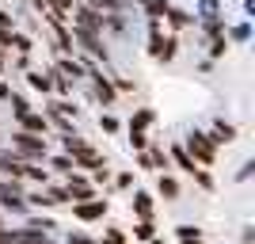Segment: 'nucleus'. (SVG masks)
Segmentation results:
<instances>
[{
  "instance_id": "4468645a",
  "label": "nucleus",
  "mask_w": 255,
  "mask_h": 244,
  "mask_svg": "<svg viewBox=\"0 0 255 244\" xmlns=\"http://www.w3.org/2000/svg\"><path fill=\"white\" fill-rule=\"evenodd\" d=\"M152 237H156V218H137V222H133V233H129V241L145 244V241H152Z\"/></svg>"
},
{
  "instance_id": "6e6552de",
  "label": "nucleus",
  "mask_w": 255,
  "mask_h": 244,
  "mask_svg": "<svg viewBox=\"0 0 255 244\" xmlns=\"http://www.w3.org/2000/svg\"><path fill=\"white\" fill-rule=\"evenodd\" d=\"M42 69H46V76H50V96H73V92H76V84H73V80H69V76H65L53 61H46Z\"/></svg>"
},
{
  "instance_id": "ddd939ff",
  "label": "nucleus",
  "mask_w": 255,
  "mask_h": 244,
  "mask_svg": "<svg viewBox=\"0 0 255 244\" xmlns=\"http://www.w3.org/2000/svg\"><path fill=\"white\" fill-rule=\"evenodd\" d=\"M168 164H179V172H187V176L198 168V164L191 160V153L183 149V141H171V145H168Z\"/></svg>"
},
{
  "instance_id": "20e7f679",
  "label": "nucleus",
  "mask_w": 255,
  "mask_h": 244,
  "mask_svg": "<svg viewBox=\"0 0 255 244\" xmlns=\"http://www.w3.org/2000/svg\"><path fill=\"white\" fill-rule=\"evenodd\" d=\"M61 187H65V195H69V202H84V199H92V195H99V187L88 180V172H80V168L61 176Z\"/></svg>"
},
{
  "instance_id": "c9c22d12",
  "label": "nucleus",
  "mask_w": 255,
  "mask_h": 244,
  "mask_svg": "<svg viewBox=\"0 0 255 244\" xmlns=\"http://www.w3.org/2000/svg\"><path fill=\"white\" fill-rule=\"evenodd\" d=\"M0 145H8V141H4V134H0Z\"/></svg>"
},
{
  "instance_id": "412c9836",
  "label": "nucleus",
  "mask_w": 255,
  "mask_h": 244,
  "mask_svg": "<svg viewBox=\"0 0 255 244\" xmlns=\"http://www.w3.org/2000/svg\"><path fill=\"white\" fill-rule=\"evenodd\" d=\"M11 50H15V53H31L34 50V34H27V31L15 27V31H11Z\"/></svg>"
},
{
  "instance_id": "6ab92c4d",
  "label": "nucleus",
  "mask_w": 255,
  "mask_h": 244,
  "mask_svg": "<svg viewBox=\"0 0 255 244\" xmlns=\"http://www.w3.org/2000/svg\"><path fill=\"white\" fill-rule=\"evenodd\" d=\"M99 130L115 138V134H122V118H118L115 111H99Z\"/></svg>"
},
{
  "instance_id": "473e14b6",
  "label": "nucleus",
  "mask_w": 255,
  "mask_h": 244,
  "mask_svg": "<svg viewBox=\"0 0 255 244\" xmlns=\"http://www.w3.org/2000/svg\"><path fill=\"white\" fill-rule=\"evenodd\" d=\"M0 244H11V229H8V225L0 229Z\"/></svg>"
},
{
  "instance_id": "2eb2a0df",
  "label": "nucleus",
  "mask_w": 255,
  "mask_h": 244,
  "mask_svg": "<svg viewBox=\"0 0 255 244\" xmlns=\"http://www.w3.org/2000/svg\"><path fill=\"white\" fill-rule=\"evenodd\" d=\"M96 241L99 244H133L129 233H126V229H118V225H103V233H99Z\"/></svg>"
},
{
  "instance_id": "cd10ccee",
  "label": "nucleus",
  "mask_w": 255,
  "mask_h": 244,
  "mask_svg": "<svg viewBox=\"0 0 255 244\" xmlns=\"http://www.w3.org/2000/svg\"><path fill=\"white\" fill-rule=\"evenodd\" d=\"M126 138H129V149H133V153H137V149H149V134H126Z\"/></svg>"
},
{
  "instance_id": "c85d7f7f",
  "label": "nucleus",
  "mask_w": 255,
  "mask_h": 244,
  "mask_svg": "<svg viewBox=\"0 0 255 244\" xmlns=\"http://www.w3.org/2000/svg\"><path fill=\"white\" fill-rule=\"evenodd\" d=\"M11 92H15V88H11V80H8V76H0V103H8Z\"/></svg>"
},
{
  "instance_id": "72a5a7b5",
  "label": "nucleus",
  "mask_w": 255,
  "mask_h": 244,
  "mask_svg": "<svg viewBox=\"0 0 255 244\" xmlns=\"http://www.w3.org/2000/svg\"><path fill=\"white\" fill-rule=\"evenodd\" d=\"M145 244H164V237H160V233H156V237H152V241H145Z\"/></svg>"
},
{
  "instance_id": "f8f14e48",
  "label": "nucleus",
  "mask_w": 255,
  "mask_h": 244,
  "mask_svg": "<svg viewBox=\"0 0 255 244\" xmlns=\"http://www.w3.org/2000/svg\"><path fill=\"white\" fill-rule=\"evenodd\" d=\"M23 76H27V88H31V92H34V96H50V76H46V69H38V65H31V69H27V73H23Z\"/></svg>"
},
{
  "instance_id": "f257e3e1",
  "label": "nucleus",
  "mask_w": 255,
  "mask_h": 244,
  "mask_svg": "<svg viewBox=\"0 0 255 244\" xmlns=\"http://www.w3.org/2000/svg\"><path fill=\"white\" fill-rule=\"evenodd\" d=\"M4 141L11 145V153H15L19 160H46V153H50V138H46V134H27V130H11Z\"/></svg>"
},
{
  "instance_id": "f3484780",
  "label": "nucleus",
  "mask_w": 255,
  "mask_h": 244,
  "mask_svg": "<svg viewBox=\"0 0 255 244\" xmlns=\"http://www.w3.org/2000/svg\"><path fill=\"white\" fill-rule=\"evenodd\" d=\"M133 187H137V176H133V172H115V176H111V191H133Z\"/></svg>"
},
{
  "instance_id": "dca6fc26",
  "label": "nucleus",
  "mask_w": 255,
  "mask_h": 244,
  "mask_svg": "<svg viewBox=\"0 0 255 244\" xmlns=\"http://www.w3.org/2000/svg\"><path fill=\"white\" fill-rule=\"evenodd\" d=\"M191 180L198 183V191H206V195L217 191V180H213V172H210V168H194V172H191Z\"/></svg>"
},
{
  "instance_id": "4c0bfd02",
  "label": "nucleus",
  "mask_w": 255,
  "mask_h": 244,
  "mask_svg": "<svg viewBox=\"0 0 255 244\" xmlns=\"http://www.w3.org/2000/svg\"><path fill=\"white\" fill-rule=\"evenodd\" d=\"M4 4H11V0H4Z\"/></svg>"
},
{
  "instance_id": "423d86ee",
  "label": "nucleus",
  "mask_w": 255,
  "mask_h": 244,
  "mask_svg": "<svg viewBox=\"0 0 255 244\" xmlns=\"http://www.w3.org/2000/svg\"><path fill=\"white\" fill-rule=\"evenodd\" d=\"M129 214L133 218H156V195L145 191V187H133L129 191Z\"/></svg>"
},
{
  "instance_id": "a878e982",
  "label": "nucleus",
  "mask_w": 255,
  "mask_h": 244,
  "mask_svg": "<svg viewBox=\"0 0 255 244\" xmlns=\"http://www.w3.org/2000/svg\"><path fill=\"white\" fill-rule=\"evenodd\" d=\"M65 244H99L92 233H84V229H69L65 233Z\"/></svg>"
},
{
  "instance_id": "0eeeda50",
  "label": "nucleus",
  "mask_w": 255,
  "mask_h": 244,
  "mask_svg": "<svg viewBox=\"0 0 255 244\" xmlns=\"http://www.w3.org/2000/svg\"><path fill=\"white\" fill-rule=\"evenodd\" d=\"M156 126V107H137L133 115L126 118V134H149V130Z\"/></svg>"
},
{
  "instance_id": "bb28decb",
  "label": "nucleus",
  "mask_w": 255,
  "mask_h": 244,
  "mask_svg": "<svg viewBox=\"0 0 255 244\" xmlns=\"http://www.w3.org/2000/svg\"><path fill=\"white\" fill-rule=\"evenodd\" d=\"M133 160H137L141 172H156V164H152V157H149V149H137V153H133Z\"/></svg>"
},
{
  "instance_id": "b1692460",
  "label": "nucleus",
  "mask_w": 255,
  "mask_h": 244,
  "mask_svg": "<svg viewBox=\"0 0 255 244\" xmlns=\"http://www.w3.org/2000/svg\"><path fill=\"white\" fill-rule=\"evenodd\" d=\"M175 241H202V229H198V225H187V222H183V225H175Z\"/></svg>"
},
{
  "instance_id": "39448f33",
  "label": "nucleus",
  "mask_w": 255,
  "mask_h": 244,
  "mask_svg": "<svg viewBox=\"0 0 255 244\" xmlns=\"http://www.w3.org/2000/svg\"><path fill=\"white\" fill-rule=\"evenodd\" d=\"M15 122H19L15 130H27V134H46V138H50V118H46L42 107H31V111L15 115Z\"/></svg>"
},
{
  "instance_id": "a211bd4d",
  "label": "nucleus",
  "mask_w": 255,
  "mask_h": 244,
  "mask_svg": "<svg viewBox=\"0 0 255 244\" xmlns=\"http://www.w3.org/2000/svg\"><path fill=\"white\" fill-rule=\"evenodd\" d=\"M225 38H229V42H248V38H252V23L240 19V23H233V27H225Z\"/></svg>"
},
{
  "instance_id": "9d476101",
  "label": "nucleus",
  "mask_w": 255,
  "mask_h": 244,
  "mask_svg": "<svg viewBox=\"0 0 255 244\" xmlns=\"http://www.w3.org/2000/svg\"><path fill=\"white\" fill-rule=\"evenodd\" d=\"M156 195L164 202H175L183 195V183H179V176H171V172H156Z\"/></svg>"
},
{
  "instance_id": "9b49d317",
  "label": "nucleus",
  "mask_w": 255,
  "mask_h": 244,
  "mask_svg": "<svg viewBox=\"0 0 255 244\" xmlns=\"http://www.w3.org/2000/svg\"><path fill=\"white\" fill-rule=\"evenodd\" d=\"M206 134H210L217 145H233V141L240 138V130H236L229 118H213V130H206Z\"/></svg>"
},
{
  "instance_id": "393cba45",
  "label": "nucleus",
  "mask_w": 255,
  "mask_h": 244,
  "mask_svg": "<svg viewBox=\"0 0 255 244\" xmlns=\"http://www.w3.org/2000/svg\"><path fill=\"white\" fill-rule=\"evenodd\" d=\"M8 107H11V115H23V111H31V99L23 96V92H11V99H8Z\"/></svg>"
},
{
  "instance_id": "c756f323",
  "label": "nucleus",
  "mask_w": 255,
  "mask_h": 244,
  "mask_svg": "<svg viewBox=\"0 0 255 244\" xmlns=\"http://www.w3.org/2000/svg\"><path fill=\"white\" fill-rule=\"evenodd\" d=\"M8 61H11V50H0V76H8Z\"/></svg>"
},
{
  "instance_id": "5701e85b",
  "label": "nucleus",
  "mask_w": 255,
  "mask_h": 244,
  "mask_svg": "<svg viewBox=\"0 0 255 244\" xmlns=\"http://www.w3.org/2000/svg\"><path fill=\"white\" fill-rule=\"evenodd\" d=\"M99 11H133V0H92Z\"/></svg>"
},
{
  "instance_id": "4be33fe9",
  "label": "nucleus",
  "mask_w": 255,
  "mask_h": 244,
  "mask_svg": "<svg viewBox=\"0 0 255 244\" xmlns=\"http://www.w3.org/2000/svg\"><path fill=\"white\" fill-rule=\"evenodd\" d=\"M194 19H221V0H198Z\"/></svg>"
},
{
  "instance_id": "e433bc0d",
  "label": "nucleus",
  "mask_w": 255,
  "mask_h": 244,
  "mask_svg": "<svg viewBox=\"0 0 255 244\" xmlns=\"http://www.w3.org/2000/svg\"><path fill=\"white\" fill-rule=\"evenodd\" d=\"M4 225H8V222H4V218H0V229H4Z\"/></svg>"
},
{
  "instance_id": "7c9ffc66",
  "label": "nucleus",
  "mask_w": 255,
  "mask_h": 244,
  "mask_svg": "<svg viewBox=\"0 0 255 244\" xmlns=\"http://www.w3.org/2000/svg\"><path fill=\"white\" fill-rule=\"evenodd\" d=\"M252 168H255V164H252V160H248V164H244V168H240V172H236V180H240V183H244V180H248V176H252Z\"/></svg>"
},
{
  "instance_id": "1a4fd4ad",
  "label": "nucleus",
  "mask_w": 255,
  "mask_h": 244,
  "mask_svg": "<svg viewBox=\"0 0 255 244\" xmlns=\"http://www.w3.org/2000/svg\"><path fill=\"white\" fill-rule=\"evenodd\" d=\"M42 164L50 168V176H53V180H61V176H69V172H73V157H69L65 149H50Z\"/></svg>"
},
{
  "instance_id": "2f4dec72",
  "label": "nucleus",
  "mask_w": 255,
  "mask_h": 244,
  "mask_svg": "<svg viewBox=\"0 0 255 244\" xmlns=\"http://www.w3.org/2000/svg\"><path fill=\"white\" fill-rule=\"evenodd\" d=\"M240 241H244V244H252V241H255V229H252V225H244V233H240Z\"/></svg>"
},
{
  "instance_id": "7ed1b4c3",
  "label": "nucleus",
  "mask_w": 255,
  "mask_h": 244,
  "mask_svg": "<svg viewBox=\"0 0 255 244\" xmlns=\"http://www.w3.org/2000/svg\"><path fill=\"white\" fill-rule=\"evenodd\" d=\"M73 206V218L80 225H99L107 222V214H111V202H107V195H92V199L84 202H69Z\"/></svg>"
},
{
  "instance_id": "aec40b11",
  "label": "nucleus",
  "mask_w": 255,
  "mask_h": 244,
  "mask_svg": "<svg viewBox=\"0 0 255 244\" xmlns=\"http://www.w3.org/2000/svg\"><path fill=\"white\" fill-rule=\"evenodd\" d=\"M23 225H31V229H38V233H57V222H53V218H42V214H27V222Z\"/></svg>"
},
{
  "instance_id": "f704fd0d",
  "label": "nucleus",
  "mask_w": 255,
  "mask_h": 244,
  "mask_svg": "<svg viewBox=\"0 0 255 244\" xmlns=\"http://www.w3.org/2000/svg\"><path fill=\"white\" fill-rule=\"evenodd\" d=\"M183 244H202V241H183Z\"/></svg>"
},
{
  "instance_id": "f03ea898",
  "label": "nucleus",
  "mask_w": 255,
  "mask_h": 244,
  "mask_svg": "<svg viewBox=\"0 0 255 244\" xmlns=\"http://www.w3.org/2000/svg\"><path fill=\"white\" fill-rule=\"evenodd\" d=\"M183 149L191 153V160L198 164V168H213V164H217V157H221V145H217L206 130H191V134L183 138Z\"/></svg>"
}]
</instances>
